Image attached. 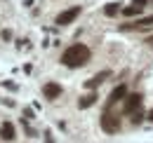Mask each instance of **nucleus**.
Masks as SVG:
<instances>
[{
	"label": "nucleus",
	"instance_id": "0eeeda50",
	"mask_svg": "<svg viewBox=\"0 0 153 143\" xmlns=\"http://www.w3.org/2000/svg\"><path fill=\"white\" fill-rule=\"evenodd\" d=\"M0 139H2V141H14V139H17L12 122H2V125H0Z\"/></svg>",
	"mask_w": 153,
	"mask_h": 143
},
{
	"label": "nucleus",
	"instance_id": "20e7f679",
	"mask_svg": "<svg viewBox=\"0 0 153 143\" xmlns=\"http://www.w3.org/2000/svg\"><path fill=\"white\" fill-rule=\"evenodd\" d=\"M80 12H82L80 7H71V10H64V12H61V14L57 17V24H59V26H68V24H73V21L80 17Z\"/></svg>",
	"mask_w": 153,
	"mask_h": 143
},
{
	"label": "nucleus",
	"instance_id": "f8f14e48",
	"mask_svg": "<svg viewBox=\"0 0 153 143\" xmlns=\"http://www.w3.org/2000/svg\"><path fill=\"white\" fill-rule=\"evenodd\" d=\"M141 10H144V7H137V5H130V7H125V10H123V14H125V17H134V14H139Z\"/></svg>",
	"mask_w": 153,
	"mask_h": 143
},
{
	"label": "nucleus",
	"instance_id": "423d86ee",
	"mask_svg": "<svg viewBox=\"0 0 153 143\" xmlns=\"http://www.w3.org/2000/svg\"><path fill=\"white\" fill-rule=\"evenodd\" d=\"M42 94H45V99L54 101V99L61 96V85H57V82H47V85L42 87Z\"/></svg>",
	"mask_w": 153,
	"mask_h": 143
},
{
	"label": "nucleus",
	"instance_id": "2eb2a0df",
	"mask_svg": "<svg viewBox=\"0 0 153 143\" xmlns=\"http://www.w3.org/2000/svg\"><path fill=\"white\" fill-rule=\"evenodd\" d=\"M149 120H151V122H153V110H149Z\"/></svg>",
	"mask_w": 153,
	"mask_h": 143
},
{
	"label": "nucleus",
	"instance_id": "9b49d317",
	"mask_svg": "<svg viewBox=\"0 0 153 143\" xmlns=\"http://www.w3.org/2000/svg\"><path fill=\"white\" fill-rule=\"evenodd\" d=\"M118 10H120V7H118V2H111V5H106V7H104V14H106V17H115V14H118Z\"/></svg>",
	"mask_w": 153,
	"mask_h": 143
},
{
	"label": "nucleus",
	"instance_id": "4468645a",
	"mask_svg": "<svg viewBox=\"0 0 153 143\" xmlns=\"http://www.w3.org/2000/svg\"><path fill=\"white\" fill-rule=\"evenodd\" d=\"M146 42H149V45H153V35H149V38H146Z\"/></svg>",
	"mask_w": 153,
	"mask_h": 143
},
{
	"label": "nucleus",
	"instance_id": "f03ea898",
	"mask_svg": "<svg viewBox=\"0 0 153 143\" xmlns=\"http://www.w3.org/2000/svg\"><path fill=\"white\" fill-rule=\"evenodd\" d=\"M141 94H127L125 96V106H123V113L125 115H134L139 108H141Z\"/></svg>",
	"mask_w": 153,
	"mask_h": 143
},
{
	"label": "nucleus",
	"instance_id": "6e6552de",
	"mask_svg": "<svg viewBox=\"0 0 153 143\" xmlns=\"http://www.w3.org/2000/svg\"><path fill=\"white\" fill-rule=\"evenodd\" d=\"M149 26H153V14H151V17H141V19H137L134 24H125L123 28H125V31H130V28H149Z\"/></svg>",
	"mask_w": 153,
	"mask_h": 143
},
{
	"label": "nucleus",
	"instance_id": "9d476101",
	"mask_svg": "<svg viewBox=\"0 0 153 143\" xmlns=\"http://www.w3.org/2000/svg\"><path fill=\"white\" fill-rule=\"evenodd\" d=\"M94 101H97V94L92 91V94H87V96H82L78 101V108H90V106H94Z\"/></svg>",
	"mask_w": 153,
	"mask_h": 143
},
{
	"label": "nucleus",
	"instance_id": "f257e3e1",
	"mask_svg": "<svg viewBox=\"0 0 153 143\" xmlns=\"http://www.w3.org/2000/svg\"><path fill=\"white\" fill-rule=\"evenodd\" d=\"M90 61V47H85V45H71V47H66L64 54H61V63L64 66H68V68H78V66H85Z\"/></svg>",
	"mask_w": 153,
	"mask_h": 143
},
{
	"label": "nucleus",
	"instance_id": "ddd939ff",
	"mask_svg": "<svg viewBox=\"0 0 153 143\" xmlns=\"http://www.w3.org/2000/svg\"><path fill=\"white\" fill-rule=\"evenodd\" d=\"M146 2L149 0H132V5H137V7H146Z\"/></svg>",
	"mask_w": 153,
	"mask_h": 143
},
{
	"label": "nucleus",
	"instance_id": "7ed1b4c3",
	"mask_svg": "<svg viewBox=\"0 0 153 143\" xmlns=\"http://www.w3.org/2000/svg\"><path fill=\"white\" fill-rule=\"evenodd\" d=\"M101 129L108 131V134H115V131L120 129V117H115L111 113H104V115H101Z\"/></svg>",
	"mask_w": 153,
	"mask_h": 143
},
{
	"label": "nucleus",
	"instance_id": "1a4fd4ad",
	"mask_svg": "<svg viewBox=\"0 0 153 143\" xmlns=\"http://www.w3.org/2000/svg\"><path fill=\"white\" fill-rule=\"evenodd\" d=\"M106 77H111V71H104V73H99V75H94L92 80H87V85H85V87H87V89H97Z\"/></svg>",
	"mask_w": 153,
	"mask_h": 143
},
{
	"label": "nucleus",
	"instance_id": "39448f33",
	"mask_svg": "<svg viewBox=\"0 0 153 143\" xmlns=\"http://www.w3.org/2000/svg\"><path fill=\"white\" fill-rule=\"evenodd\" d=\"M125 96H127V87H125V85H118V87L108 94V99H106V108L115 106V103H118L120 99H125Z\"/></svg>",
	"mask_w": 153,
	"mask_h": 143
}]
</instances>
